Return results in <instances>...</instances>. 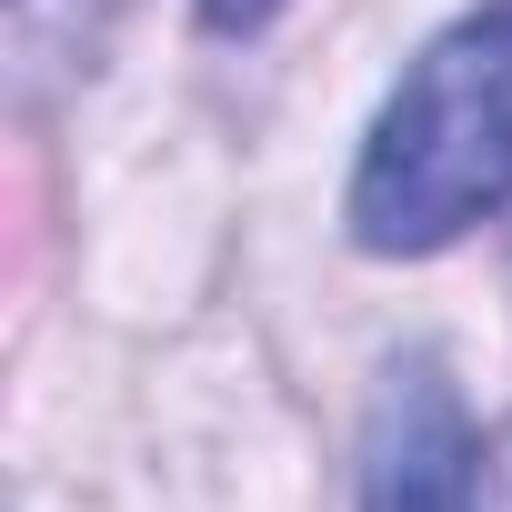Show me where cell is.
Here are the masks:
<instances>
[{
	"instance_id": "6da1fadb",
	"label": "cell",
	"mask_w": 512,
	"mask_h": 512,
	"mask_svg": "<svg viewBox=\"0 0 512 512\" xmlns=\"http://www.w3.org/2000/svg\"><path fill=\"white\" fill-rule=\"evenodd\" d=\"M512 201V0L452 21L382 101L352 171L362 251H442Z\"/></svg>"
},
{
	"instance_id": "7a4b0ae2",
	"label": "cell",
	"mask_w": 512,
	"mask_h": 512,
	"mask_svg": "<svg viewBox=\"0 0 512 512\" xmlns=\"http://www.w3.org/2000/svg\"><path fill=\"white\" fill-rule=\"evenodd\" d=\"M482 482V442L462 392L432 362H402L372 402V442H362V512H472Z\"/></svg>"
},
{
	"instance_id": "3957f363",
	"label": "cell",
	"mask_w": 512,
	"mask_h": 512,
	"mask_svg": "<svg viewBox=\"0 0 512 512\" xmlns=\"http://www.w3.org/2000/svg\"><path fill=\"white\" fill-rule=\"evenodd\" d=\"M191 11H201V31H221V41H251V31H262V21L282 11V0H191Z\"/></svg>"
}]
</instances>
